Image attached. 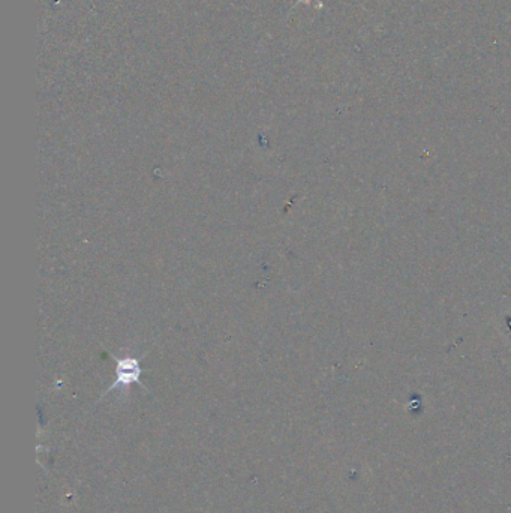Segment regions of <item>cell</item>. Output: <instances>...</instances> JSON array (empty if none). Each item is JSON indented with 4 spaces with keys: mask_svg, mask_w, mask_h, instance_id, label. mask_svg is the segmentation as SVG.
Masks as SVG:
<instances>
[{
    "mask_svg": "<svg viewBox=\"0 0 511 513\" xmlns=\"http://www.w3.org/2000/svg\"><path fill=\"white\" fill-rule=\"evenodd\" d=\"M108 356L113 357L114 362H116V381L105 390L104 395H108L114 390H122V392L128 393L129 386H132V384H140L143 389H147L141 381L143 368H141L140 359L134 356L119 357L110 353V351H108Z\"/></svg>",
    "mask_w": 511,
    "mask_h": 513,
    "instance_id": "1",
    "label": "cell"
}]
</instances>
